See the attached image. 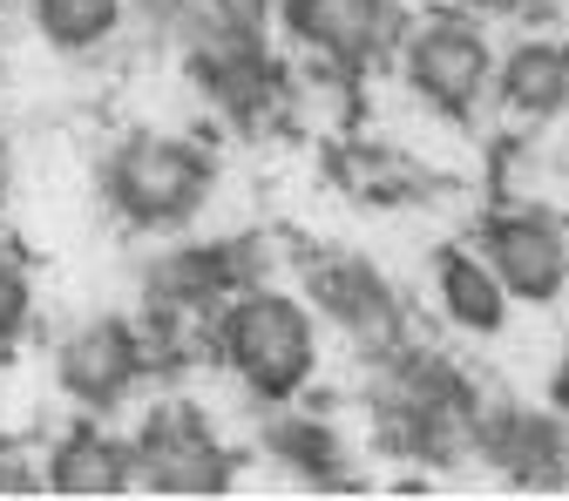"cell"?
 Returning a JSON list of instances; mask_svg holds the SVG:
<instances>
[{
  "label": "cell",
  "mask_w": 569,
  "mask_h": 501,
  "mask_svg": "<svg viewBox=\"0 0 569 501\" xmlns=\"http://www.w3.org/2000/svg\"><path fill=\"white\" fill-rule=\"evenodd\" d=\"M244 251L238 244H197V251H177L150 271V312L157 319H183V312H218L231 292H238V264Z\"/></svg>",
  "instance_id": "8fae6325"
},
{
  "label": "cell",
  "mask_w": 569,
  "mask_h": 501,
  "mask_svg": "<svg viewBox=\"0 0 569 501\" xmlns=\"http://www.w3.org/2000/svg\"><path fill=\"white\" fill-rule=\"evenodd\" d=\"M306 292L312 305L346 332V339H360V345H393L400 332V305H393V284L360 264V258H312L306 264Z\"/></svg>",
  "instance_id": "9c48e42d"
},
{
  "label": "cell",
  "mask_w": 569,
  "mask_h": 501,
  "mask_svg": "<svg viewBox=\"0 0 569 501\" xmlns=\"http://www.w3.org/2000/svg\"><path fill=\"white\" fill-rule=\"evenodd\" d=\"M41 481H48V494H129L136 488V454H129V441L102 434L96 420H76L48 448Z\"/></svg>",
  "instance_id": "30bf717a"
},
{
  "label": "cell",
  "mask_w": 569,
  "mask_h": 501,
  "mask_svg": "<svg viewBox=\"0 0 569 501\" xmlns=\"http://www.w3.org/2000/svg\"><path fill=\"white\" fill-rule=\"evenodd\" d=\"M562 238H569V224H562Z\"/></svg>",
  "instance_id": "7402d4cb"
},
{
  "label": "cell",
  "mask_w": 569,
  "mask_h": 501,
  "mask_svg": "<svg viewBox=\"0 0 569 501\" xmlns=\"http://www.w3.org/2000/svg\"><path fill=\"white\" fill-rule=\"evenodd\" d=\"M0 190H8V142H0Z\"/></svg>",
  "instance_id": "44dd1931"
},
{
  "label": "cell",
  "mask_w": 569,
  "mask_h": 501,
  "mask_svg": "<svg viewBox=\"0 0 569 501\" xmlns=\"http://www.w3.org/2000/svg\"><path fill=\"white\" fill-rule=\"evenodd\" d=\"M393 54H400L407 89L427 109H441L448 122H468L475 102L495 89V48H488V34L468 14H427V21L400 28Z\"/></svg>",
  "instance_id": "3957f363"
},
{
  "label": "cell",
  "mask_w": 569,
  "mask_h": 501,
  "mask_svg": "<svg viewBox=\"0 0 569 501\" xmlns=\"http://www.w3.org/2000/svg\"><path fill=\"white\" fill-rule=\"evenodd\" d=\"M218 352L244 380L251 400H271V407L299 400L312 387V367H319L312 305L284 299V292H231L218 312Z\"/></svg>",
  "instance_id": "6da1fadb"
},
{
  "label": "cell",
  "mask_w": 569,
  "mask_h": 501,
  "mask_svg": "<svg viewBox=\"0 0 569 501\" xmlns=\"http://www.w3.org/2000/svg\"><path fill=\"white\" fill-rule=\"evenodd\" d=\"M264 448H271V461H284L312 488H352L346 448H339V434H332L326 420H278L271 434H264Z\"/></svg>",
  "instance_id": "9a60e30c"
},
{
  "label": "cell",
  "mask_w": 569,
  "mask_h": 501,
  "mask_svg": "<svg viewBox=\"0 0 569 501\" xmlns=\"http://www.w3.org/2000/svg\"><path fill=\"white\" fill-rule=\"evenodd\" d=\"M488 271L502 278V292L522 299V305H549L562 284H569V238L556 218H542V210H495V218L481 224V244Z\"/></svg>",
  "instance_id": "5b68a950"
},
{
  "label": "cell",
  "mask_w": 569,
  "mask_h": 501,
  "mask_svg": "<svg viewBox=\"0 0 569 501\" xmlns=\"http://www.w3.org/2000/svg\"><path fill=\"white\" fill-rule=\"evenodd\" d=\"M435 292H441V312L461 325V332H502L509 325V292H502V278L488 271L481 251L468 244H441L435 251Z\"/></svg>",
  "instance_id": "7c38bea8"
},
{
  "label": "cell",
  "mask_w": 569,
  "mask_h": 501,
  "mask_svg": "<svg viewBox=\"0 0 569 501\" xmlns=\"http://www.w3.org/2000/svg\"><path fill=\"white\" fill-rule=\"evenodd\" d=\"M475 448L502 468L516 488H569V427L529 413V407H488L475 420Z\"/></svg>",
  "instance_id": "ba28073f"
},
{
  "label": "cell",
  "mask_w": 569,
  "mask_h": 501,
  "mask_svg": "<svg viewBox=\"0 0 569 501\" xmlns=\"http://www.w3.org/2000/svg\"><path fill=\"white\" fill-rule=\"evenodd\" d=\"M34 28L61 54H89L122 28V0H34Z\"/></svg>",
  "instance_id": "2e32d148"
},
{
  "label": "cell",
  "mask_w": 569,
  "mask_h": 501,
  "mask_svg": "<svg viewBox=\"0 0 569 501\" xmlns=\"http://www.w3.org/2000/svg\"><path fill=\"white\" fill-rule=\"evenodd\" d=\"M0 494H48V481H41V468H28V461H0Z\"/></svg>",
  "instance_id": "ac0fdd59"
},
{
  "label": "cell",
  "mask_w": 569,
  "mask_h": 501,
  "mask_svg": "<svg viewBox=\"0 0 569 501\" xmlns=\"http://www.w3.org/2000/svg\"><path fill=\"white\" fill-rule=\"evenodd\" d=\"M210 183H218V163H210L197 142L157 136V129L116 142V157H109V170H102V190H109V203H116V218L136 224V231L190 224L197 210L210 203Z\"/></svg>",
  "instance_id": "7a4b0ae2"
},
{
  "label": "cell",
  "mask_w": 569,
  "mask_h": 501,
  "mask_svg": "<svg viewBox=\"0 0 569 501\" xmlns=\"http://www.w3.org/2000/svg\"><path fill=\"white\" fill-rule=\"evenodd\" d=\"M284 28L332 68H373L400 48V8L393 0H278Z\"/></svg>",
  "instance_id": "8992f818"
},
{
  "label": "cell",
  "mask_w": 569,
  "mask_h": 501,
  "mask_svg": "<svg viewBox=\"0 0 569 501\" xmlns=\"http://www.w3.org/2000/svg\"><path fill=\"white\" fill-rule=\"evenodd\" d=\"M468 14H481V21H502V14H529L536 0H461Z\"/></svg>",
  "instance_id": "d6986e66"
},
{
  "label": "cell",
  "mask_w": 569,
  "mask_h": 501,
  "mask_svg": "<svg viewBox=\"0 0 569 501\" xmlns=\"http://www.w3.org/2000/svg\"><path fill=\"white\" fill-rule=\"evenodd\" d=\"M142 380V332L129 319H82L61 339V393L82 413H109Z\"/></svg>",
  "instance_id": "52a82bcc"
},
{
  "label": "cell",
  "mask_w": 569,
  "mask_h": 501,
  "mask_svg": "<svg viewBox=\"0 0 569 501\" xmlns=\"http://www.w3.org/2000/svg\"><path fill=\"white\" fill-rule=\"evenodd\" d=\"M129 454H136V488L150 494H231V474H238L224 441L210 434V420L177 400L142 420Z\"/></svg>",
  "instance_id": "277c9868"
},
{
  "label": "cell",
  "mask_w": 569,
  "mask_h": 501,
  "mask_svg": "<svg viewBox=\"0 0 569 501\" xmlns=\"http://www.w3.org/2000/svg\"><path fill=\"white\" fill-rule=\"evenodd\" d=\"M28 319H34V284H28V271H21L8 251H0V367L21 352Z\"/></svg>",
  "instance_id": "e0dca14e"
},
{
  "label": "cell",
  "mask_w": 569,
  "mask_h": 501,
  "mask_svg": "<svg viewBox=\"0 0 569 501\" xmlns=\"http://www.w3.org/2000/svg\"><path fill=\"white\" fill-rule=\"evenodd\" d=\"M197 76L210 82V96H218L238 122H251L264 102H271V61L251 48V41H224V48H203L197 54Z\"/></svg>",
  "instance_id": "5bb4252c"
},
{
  "label": "cell",
  "mask_w": 569,
  "mask_h": 501,
  "mask_svg": "<svg viewBox=\"0 0 569 501\" xmlns=\"http://www.w3.org/2000/svg\"><path fill=\"white\" fill-rule=\"evenodd\" d=\"M549 407H556V420L569 427V352H562V367H556V380H549Z\"/></svg>",
  "instance_id": "ffe728a7"
},
{
  "label": "cell",
  "mask_w": 569,
  "mask_h": 501,
  "mask_svg": "<svg viewBox=\"0 0 569 501\" xmlns=\"http://www.w3.org/2000/svg\"><path fill=\"white\" fill-rule=\"evenodd\" d=\"M495 96H502V109H516L529 122L562 116L569 109V48L516 41L502 61H495Z\"/></svg>",
  "instance_id": "4fadbf2b"
}]
</instances>
